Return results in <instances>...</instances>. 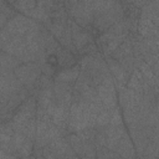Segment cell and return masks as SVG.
Returning <instances> with one entry per match:
<instances>
[{"mask_svg":"<svg viewBox=\"0 0 159 159\" xmlns=\"http://www.w3.org/2000/svg\"><path fill=\"white\" fill-rule=\"evenodd\" d=\"M99 98L104 107L107 108H114L118 106V98H117V87L113 81V77L109 76L106 78L102 83L97 86Z\"/></svg>","mask_w":159,"mask_h":159,"instance_id":"5b68a950","label":"cell"},{"mask_svg":"<svg viewBox=\"0 0 159 159\" xmlns=\"http://www.w3.org/2000/svg\"><path fill=\"white\" fill-rule=\"evenodd\" d=\"M67 139H68V143H70L72 150H73L78 157H81V155H82V152H83L84 142L78 137L77 133H70L68 137H67Z\"/></svg>","mask_w":159,"mask_h":159,"instance_id":"5bb4252c","label":"cell"},{"mask_svg":"<svg viewBox=\"0 0 159 159\" xmlns=\"http://www.w3.org/2000/svg\"><path fill=\"white\" fill-rule=\"evenodd\" d=\"M14 73L24 84V87L31 91L40 80L42 68L39 62H27V63H21V66L17 67Z\"/></svg>","mask_w":159,"mask_h":159,"instance_id":"277c9868","label":"cell"},{"mask_svg":"<svg viewBox=\"0 0 159 159\" xmlns=\"http://www.w3.org/2000/svg\"><path fill=\"white\" fill-rule=\"evenodd\" d=\"M53 93L57 103L71 107L73 101V84L53 81Z\"/></svg>","mask_w":159,"mask_h":159,"instance_id":"ba28073f","label":"cell"},{"mask_svg":"<svg viewBox=\"0 0 159 159\" xmlns=\"http://www.w3.org/2000/svg\"><path fill=\"white\" fill-rule=\"evenodd\" d=\"M65 6L67 7V12H70L81 27H87L93 22L94 10L92 1H67L65 2Z\"/></svg>","mask_w":159,"mask_h":159,"instance_id":"7a4b0ae2","label":"cell"},{"mask_svg":"<svg viewBox=\"0 0 159 159\" xmlns=\"http://www.w3.org/2000/svg\"><path fill=\"white\" fill-rule=\"evenodd\" d=\"M0 159H21V158L17 157L15 153H10V152L0 150Z\"/></svg>","mask_w":159,"mask_h":159,"instance_id":"e0dca14e","label":"cell"},{"mask_svg":"<svg viewBox=\"0 0 159 159\" xmlns=\"http://www.w3.org/2000/svg\"><path fill=\"white\" fill-rule=\"evenodd\" d=\"M80 70H81V66L80 65H73L71 67L63 68V70L58 71L55 75V81L73 84L76 82V80L78 78V76H80V72H81Z\"/></svg>","mask_w":159,"mask_h":159,"instance_id":"8fae6325","label":"cell"},{"mask_svg":"<svg viewBox=\"0 0 159 159\" xmlns=\"http://www.w3.org/2000/svg\"><path fill=\"white\" fill-rule=\"evenodd\" d=\"M94 10L93 25L99 31H106L124 17V9L117 1H92Z\"/></svg>","mask_w":159,"mask_h":159,"instance_id":"6da1fadb","label":"cell"},{"mask_svg":"<svg viewBox=\"0 0 159 159\" xmlns=\"http://www.w3.org/2000/svg\"><path fill=\"white\" fill-rule=\"evenodd\" d=\"M56 58H57V63L58 66H62L63 68H67V67H71L75 62V57L72 55L71 51L66 50L65 47H61L57 53H56Z\"/></svg>","mask_w":159,"mask_h":159,"instance_id":"4fadbf2b","label":"cell"},{"mask_svg":"<svg viewBox=\"0 0 159 159\" xmlns=\"http://www.w3.org/2000/svg\"><path fill=\"white\" fill-rule=\"evenodd\" d=\"M113 152H116L123 159H134V157H135V148H134L133 140H132V138H130V135L128 133H125L120 138V140L118 142V144L116 145Z\"/></svg>","mask_w":159,"mask_h":159,"instance_id":"30bf717a","label":"cell"},{"mask_svg":"<svg viewBox=\"0 0 159 159\" xmlns=\"http://www.w3.org/2000/svg\"><path fill=\"white\" fill-rule=\"evenodd\" d=\"M24 88V84L14 72L0 73V101L9 98Z\"/></svg>","mask_w":159,"mask_h":159,"instance_id":"8992f818","label":"cell"},{"mask_svg":"<svg viewBox=\"0 0 159 159\" xmlns=\"http://www.w3.org/2000/svg\"><path fill=\"white\" fill-rule=\"evenodd\" d=\"M37 112V99L35 96H29V98L17 108L15 112L11 124L15 132H22L26 124L36 117Z\"/></svg>","mask_w":159,"mask_h":159,"instance_id":"3957f363","label":"cell"},{"mask_svg":"<svg viewBox=\"0 0 159 159\" xmlns=\"http://www.w3.org/2000/svg\"><path fill=\"white\" fill-rule=\"evenodd\" d=\"M106 62H107L108 70L111 72V76L113 77V81L116 83V87L120 88V87L127 86L128 80H129V73L123 68L120 62L118 60L113 58L112 56H108L106 58Z\"/></svg>","mask_w":159,"mask_h":159,"instance_id":"52a82bcc","label":"cell"},{"mask_svg":"<svg viewBox=\"0 0 159 159\" xmlns=\"http://www.w3.org/2000/svg\"><path fill=\"white\" fill-rule=\"evenodd\" d=\"M122 114L119 112V107H114L112 109V116H111V120H109V125H120L123 124V119H122Z\"/></svg>","mask_w":159,"mask_h":159,"instance_id":"2e32d148","label":"cell"},{"mask_svg":"<svg viewBox=\"0 0 159 159\" xmlns=\"http://www.w3.org/2000/svg\"><path fill=\"white\" fill-rule=\"evenodd\" d=\"M67 25L70 26V29L72 31V41H73V45H75L76 50H82L84 46H87L89 43L91 36H89L88 31L83 30V27H81L75 20L68 19Z\"/></svg>","mask_w":159,"mask_h":159,"instance_id":"9c48e42d","label":"cell"},{"mask_svg":"<svg viewBox=\"0 0 159 159\" xmlns=\"http://www.w3.org/2000/svg\"><path fill=\"white\" fill-rule=\"evenodd\" d=\"M0 63H1L0 73L15 72V70L21 66V61L17 57H15L10 53H6L4 51H1V53H0Z\"/></svg>","mask_w":159,"mask_h":159,"instance_id":"7c38bea8","label":"cell"},{"mask_svg":"<svg viewBox=\"0 0 159 159\" xmlns=\"http://www.w3.org/2000/svg\"><path fill=\"white\" fill-rule=\"evenodd\" d=\"M11 5L16 10H20L21 14H26L27 11L32 10L34 7H36L37 1H34V0H17V1L11 2Z\"/></svg>","mask_w":159,"mask_h":159,"instance_id":"9a60e30c","label":"cell"}]
</instances>
